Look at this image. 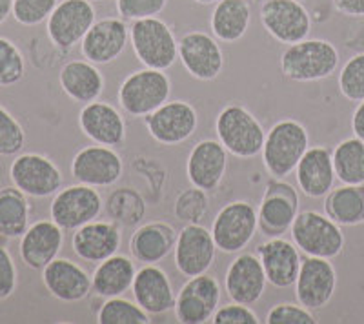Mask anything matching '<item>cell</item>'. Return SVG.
Wrapping results in <instances>:
<instances>
[{"instance_id":"5bb4252c","label":"cell","mask_w":364,"mask_h":324,"mask_svg":"<svg viewBox=\"0 0 364 324\" xmlns=\"http://www.w3.org/2000/svg\"><path fill=\"white\" fill-rule=\"evenodd\" d=\"M175 266L184 277H197L208 274L215 262L217 246L211 230L200 222H191L178 232L173 248Z\"/></svg>"},{"instance_id":"9c48e42d","label":"cell","mask_w":364,"mask_h":324,"mask_svg":"<svg viewBox=\"0 0 364 324\" xmlns=\"http://www.w3.org/2000/svg\"><path fill=\"white\" fill-rule=\"evenodd\" d=\"M13 186L35 199L55 195L63 188L64 177L51 158L38 153H22L9 168Z\"/></svg>"},{"instance_id":"4fadbf2b","label":"cell","mask_w":364,"mask_h":324,"mask_svg":"<svg viewBox=\"0 0 364 324\" xmlns=\"http://www.w3.org/2000/svg\"><path fill=\"white\" fill-rule=\"evenodd\" d=\"M299 215V195L291 184L282 179L269 180L257 210L259 230L268 237H282Z\"/></svg>"},{"instance_id":"2e32d148","label":"cell","mask_w":364,"mask_h":324,"mask_svg":"<svg viewBox=\"0 0 364 324\" xmlns=\"http://www.w3.org/2000/svg\"><path fill=\"white\" fill-rule=\"evenodd\" d=\"M261 22L275 40L288 46L308 38L311 31L310 13L299 0H266Z\"/></svg>"},{"instance_id":"30bf717a","label":"cell","mask_w":364,"mask_h":324,"mask_svg":"<svg viewBox=\"0 0 364 324\" xmlns=\"http://www.w3.org/2000/svg\"><path fill=\"white\" fill-rule=\"evenodd\" d=\"M95 8L91 0H63L48 18V37L58 50L75 48L95 24Z\"/></svg>"},{"instance_id":"52a82bcc","label":"cell","mask_w":364,"mask_h":324,"mask_svg":"<svg viewBox=\"0 0 364 324\" xmlns=\"http://www.w3.org/2000/svg\"><path fill=\"white\" fill-rule=\"evenodd\" d=\"M259 230L257 210L248 200H233L219 210L211 225V235L223 254H239Z\"/></svg>"},{"instance_id":"d4e9b609","label":"cell","mask_w":364,"mask_h":324,"mask_svg":"<svg viewBox=\"0 0 364 324\" xmlns=\"http://www.w3.org/2000/svg\"><path fill=\"white\" fill-rule=\"evenodd\" d=\"M80 131L91 142L115 148L126 141V122L119 109L109 102H90L84 104L79 115Z\"/></svg>"},{"instance_id":"d6986e66","label":"cell","mask_w":364,"mask_h":324,"mask_svg":"<svg viewBox=\"0 0 364 324\" xmlns=\"http://www.w3.org/2000/svg\"><path fill=\"white\" fill-rule=\"evenodd\" d=\"M266 279L264 268L259 255L240 254L228 266L226 279H224V290L233 303L252 304L259 303L264 296Z\"/></svg>"},{"instance_id":"b9f144b4","label":"cell","mask_w":364,"mask_h":324,"mask_svg":"<svg viewBox=\"0 0 364 324\" xmlns=\"http://www.w3.org/2000/svg\"><path fill=\"white\" fill-rule=\"evenodd\" d=\"M58 0H15L13 17L22 26H38L50 18Z\"/></svg>"},{"instance_id":"f907efd6","label":"cell","mask_w":364,"mask_h":324,"mask_svg":"<svg viewBox=\"0 0 364 324\" xmlns=\"http://www.w3.org/2000/svg\"><path fill=\"white\" fill-rule=\"evenodd\" d=\"M193 2H197V4H204V6H208V4H217V2H219V0H193Z\"/></svg>"},{"instance_id":"9a60e30c","label":"cell","mask_w":364,"mask_h":324,"mask_svg":"<svg viewBox=\"0 0 364 324\" xmlns=\"http://www.w3.org/2000/svg\"><path fill=\"white\" fill-rule=\"evenodd\" d=\"M124 171L122 157L113 148L102 144L86 146L75 153L71 175L80 184L93 188H108L120 180Z\"/></svg>"},{"instance_id":"3957f363","label":"cell","mask_w":364,"mask_h":324,"mask_svg":"<svg viewBox=\"0 0 364 324\" xmlns=\"http://www.w3.org/2000/svg\"><path fill=\"white\" fill-rule=\"evenodd\" d=\"M215 131L228 153L239 158H253L262 153L266 131L246 106H224L217 115Z\"/></svg>"},{"instance_id":"4316f807","label":"cell","mask_w":364,"mask_h":324,"mask_svg":"<svg viewBox=\"0 0 364 324\" xmlns=\"http://www.w3.org/2000/svg\"><path fill=\"white\" fill-rule=\"evenodd\" d=\"M64 244V230L55 220H37L21 237V259L31 270H44Z\"/></svg>"},{"instance_id":"f1b7e54d","label":"cell","mask_w":364,"mask_h":324,"mask_svg":"<svg viewBox=\"0 0 364 324\" xmlns=\"http://www.w3.org/2000/svg\"><path fill=\"white\" fill-rule=\"evenodd\" d=\"M177 235L173 226L168 222H149L133 232L129 254L142 264H157L173 252Z\"/></svg>"},{"instance_id":"8fae6325","label":"cell","mask_w":364,"mask_h":324,"mask_svg":"<svg viewBox=\"0 0 364 324\" xmlns=\"http://www.w3.org/2000/svg\"><path fill=\"white\" fill-rule=\"evenodd\" d=\"M220 306V284L215 277L203 274L190 277L175 299V317L182 324L211 323Z\"/></svg>"},{"instance_id":"d6a6232c","label":"cell","mask_w":364,"mask_h":324,"mask_svg":"<svg viewBox=\"0 0 364 324\" xmlns=\"http://www.w3.org/2000/svg\"><path fill=\"white\" fill-rule=\"evenodd\" d=\"M326 215L341 226H357L364 222V184H344L326 195Z\"/></svg>"},{"instance_id":"f546056e","label":"cell","mask_w":364,"mask_h":324,"mask_svg":"<svg viewBox=\"0 0 364 324\" xmlns=\"http://www.w3.org/2000/svg\"><path fill=\"white\" fill-rule=\"evenodd\" d=\"M58 84L71 100L90 104L99 100L104 92V77L97 64L90 60H71L58 73Z\"/></svg>"},{"instance_id":"277c9868","label":"cell","mask_w":364,"mask_h":324,"mask_svg":"<svg viewBox=\"0 0 364 324\" xmlns=\"http://www.w3.org/2000/svg\"><path fill=\"white\" fill-rule=\"evenodd\" d=\"M291 241L306 257L336 259L344 249V233L341 225L328 215L301 212L290 228Z\"/></svg>"},{"instance_id":"d590c367","label":"cell","mask_w":364,"mask_h":324,"mask_svg":"<svg viewBox=\"0 0 364 324\" xmlns=\"http://www.w3.org/2000/svg\"><path fill=\"white\" fill-rule=\"evenodd\" d=\"M99 324H148L151 323V315L144 312L136 303L124 299V297H112L104 301L97 312Z\"/></svg>"},{"instance_id":"6da1fadb","label":"cell","mask_w":364,"mask_h":324,"mask_svg":"<svg viewBox=\"0 0 364 324\" xmlns=\"http://www.w3.org/2000/svg\"><path fill=\"white\" fill-rule=\"evenodd\" d=\"M281 73L294 82H315L336 73L339 51L328 40L304 38L284 50L279 60Z\"/></svg>"},{"instance_id":"ee69618b","label":"cell","mask_w":364,"mask_h":324,"mask_svg":"<svg viewBox=\"0 0 364 324\" xmlns=\"http://www.w3.org/2000/svg\"><path fill=\"white\" fill-rule=\"evenodd\" d=\"M168 0H117V11L124 21H142L164 11Z\"/></svg>"},{"instance_id":"4dcf8cb0","label":"cell","mask_w":364,"mask_h":324,"mask_svg":"<svg viewBox=\"0 0 364 324\" xmlns=\"http://www.w3.org/2000/svg\"><path fill=\"white\" fill-rule=\"evenodd\" d=\"M135 275V262L126 255L115 254L106 261L99 262V266L91 277V291L102 299L124 296L126 291L132 290Z\"/></svg>"},{"instance_id":"bcb514c9","label":"cell","mask_w":364,"mask_h":324,"mask_svg":"<svg viewBox=\"0 0 364 324\" xmlns=\"http://www.w3.org/2000/svg\"><path fill=\"white\" fill-rule=\"evenodd\" d=\"M17 290V266L8 248L0 246V301L11 297Z\"/></svg>"},{"instance_id":"f6af8a7d","label":"cell","mask_w":364,"mask_h":324,"mask_svg":"<svg viewBox=\"0 0 364 324\" xmlns=\"http://www.w3.org/2000/svg\"><path fill=\"white\" fill-rule=\"evenodd\" d=\"M213 324H259L261 319L257 317V313L253 312L248 304H224L223 308H219L211 319Z\"/></svg>"},{"instance_id":"7a4b0ae2","label":"cell","mask_w":364,"mask_h":324,"mask_svg":"<svg viewBox=\"0 0 364 324\" xmlns=\"http://www.w3.org/2000/svg\"><path fill=\"white\" fill-rule=\"evenodd\" d=\"M310 148L306 128L294 119H284L272 126L262 148V164L273 179H284L295 171L302 155Z\"/></svg>"},{"instance_id":"cb8c5ba5","label":"cell","mask_w":364,"mask_h":324,"mask_svg":"<svg viewBox=\"0 0 364 324\" xmlns=\"http://www.w3.org/2000/svg\"><path fill=\"white\" fill-rule=\"evenodd\" d=\"M42 283L55 299L63 303H80L91 293V277L70 259H53L42 270Z\"/></svg>"},{"instance_id":"7402d4cb","label":"cell","mask_w":364,"mask_h":324,"mask_svg":"<svg viewBox=\"0 0 364 324\" xmlns=\"http://www.w3.org/2000/svg\"><path fill=\"white\" fill-rule=\"evenodd\" d=\"M257 255L262 262L268 284L282 288V290L295 286L302 259L294 241L290 242L282 237H269V241L259 244Z\"/></svg>"},{"instance_id":"836d02e7","label":"cell","mask_w":364,"mask_h":324,"mask_svg":"<svg viewBox=\"0 0 364 324\" xmlns=\"http://www.w3.org/2000/svg\"><path fill=\"white\" fill-rule=\"evenodd\" d=\"M29 200L18 188L0 190V235L18 239L29 228Z\"/></svg>"},{"instance_id":"e0dca14e","label":"cell","mask_w":364,"mask_h":324,"mask_svg":"<svg viewBox=\"0 0 364 324\" xmlns=\"http://www.w3.org/2000/svg\"><path fill=\"white\" fill-rule=\"evenodd\" d=\"M337 288V271L330 259L306 257L302 261L295 281L297 303L315 312L331 301Z\"/></svg>"},{"instance_id":"ab89813d","label":"cell","mask_w":364,"mask_h":324,"mask_svg":"<svg viewBox=\"0 0 364 324\" xmlns=\"http://www.w3.org/2000/svg\"><path fill=\"white\" fill-rule=\"evenodd\" d=\"M339 90L352 102L364 100V53L353 55L339 73Z\"/></svg>"},{"instance_id":"ac0fdd59","label":"cell","mask_w":364,"mask_h":324,"mask_svg":"<svg viewBox=\"0 0 364 324\" xmlns=\"http://www.w3.org/2000/svg\"><path fill=\"white\" fill-rule=\"evenodd\" d=\"M178 58L184 70L197 80H213L224 70V53L219 42L204 31H190L178 40Z\"/></svg>"},{"instance_id":"816d5d0a","label":"cell","mask_w":364,"mask_h":324,"mask_svg":"<svg viewBox=\"0 0 364 324\" xmlns=\"http://www.w3.org/2000/svg\"><path fill=\"white\" fill-rule=\"evenodd\" d=\"M91 2H104V0H91Z\"/></svg>"},{"instance_id":"5b68a950","label":"cell","mask_w":364,"mask_h":324,"mask_svg":"<svg viewBox=\"0 0 364 324\" xmlns=\"http://www.w3.org/2000/svg\"><path fill=\"white\" fill-rule=\"evenodd\" d=\"M135 57L144 68L166 71L178 58V42L166 22L157 17L135 21L129 28Z\"/></svg>"},{"instance_id":"7bdbcfd3","label":"cell","mask_w":364,"mask_h":324,"mask_svg":"<svg viewBox=\"0 0 364 324\" xmlns=\"http://www.w3.org/2000/svg\"><path fill=\"white\" fill-rule=\"evenodd\" d=\"M266 324H315L314 312L304 308L302 304L281 303L275 304L266 315Z\"/></svg>"},{"instance_id":"44dd1931","label":"cell","mask_w":364,"mask_h":324,"mask_svg":"<svg viewBox=\"0 0 364 324\" xmlns=\"http://www.w3.org/2000/svg\"><path fill=\"white\" fill-rule=\"evenodd\" d=\"M228 168V151L219 141L204 139L193 146L186 162L188 180L204 191H215L223 183Z\"/></svg>"},{"instance_id":"603a6c76","label":"cell","mask_w":364,"mask_h":324,"mask_svg":"<svg viewBox=\"0 0 364 324\" xmlns=\"http://www.w3.org/2000/svg\"><path fill=\"white\" fill-rule=\"evenodd\" d=\"M122 244V230L119 222L91 220L75 230L71 246L75 255L86 262H102L115 255Z\"/></svg>"},{"instance_id":"1f68e13d","label":"cell","mask_w":364,"mask_h":324,"mask_svg":"<svg viewBox=\"0 0 364 324\" xmlns=\"http://www.w3.org/2000/svg\"><path fill=\"white\" fill-rule=\"evenodd\" d=\"M252 21L248 0H219L211 13L210 28L217 40L232 44L245 37Z\"/></svg>"},{"instance_id":"f35d334b","label":"cell","mask_w":364,"mask_h":324,"mask_svg":"<svg viewBox=\"0 0 364 324\" xmlns=\"http://www.w3.org/2000/svg\"><path fill=\"white\" fill-rule=\"evenodd\" d=\"M210 210V200H208V191L191 188L184 190L175 200V215L178 220L191 225V222H200L206 217Z\"/></svg>"},{"instance_id":"7c38bea8","label":"cell","mask_w":364,"mask_h":324,"mask_svg":"<svg viewBox=\"0 0 364 324\" xmlns=\"http://www.w3.org/2000/svg\"><path fill=\"white\" fill-rule=\"evenodd\" d=\"M148 134L155 142L175 146L186 142L199 126L197 109L186 100H168L154 113L144 117Z\"/></svg>"},{"instance_id":"681fc988","label":"cell","mask_w":364,"mask_h":324,"mask_svg":"<svg viewBox=\"0 0 364 324\" xmlns=\"http://www.w3.org/2000/svg\"><path fill=\"white\" fill-rule=\"evenodd\" d=\"M13 2L15 0H0V24H4L9 15H13Z\"/></svg>"},{"instance_id":"484cf974","label":"cell","mask_w":364,"mask_h":324,"mask_svg":"<svg viewBox=\"0 0 364 324\" xmlns=\"http://www.w3.org/2000/svg\"><path fill=\"white\" fill-rule=\"evenodd\" d=\"M132 293L135 303L149 315H162L173 310L175 296L170 277L157 264H144L136 270Z\"/></svg>"},{"instance_id":"7dc6e473","label":"cell","mask_w":364,"mask_h":324,"mask_svg":"<svg viewBox=\"0 0 364 324\" xmlns=\"http://www.w3.org/2000/svg\"><path fill=\"white\" fill-rule=\"evenodd\" d=\"M333 6L346 17H364V0H333Z\"/></svg>"},{"instance_id":"8992f818","label":"cell","mask_w":364,"mask_h":324,"mask_svg":"<svg viewBox=\"0 0 364 324\" xmlns=\"http://www.w3.org/2000/svg\"><path fill=\"white\" fill-rule=\"evenodd\" d=\"M171 95L170 77L161 70L133 71L119 87V104L128 115L146 117L168 102Z\"/></svg>"},{"instance_id":"8d00e7d4","label":"cell","mask_w":364,"mask_h":324,"mask_svg":"<svg viewBox=\"0 0 364 324\" xmlns=\"http://www.w3.org/2000/svg\"><path fill=\"white\" fill-rule=\"evenodd\" d=\"M108 213L119 225L122 222L124 226H135L144 219V199L129 188L117 190L108 199Z\"/></svg>"},{"instance_id":"c3c4849f","label":"cell","mask_w":364,"mask_h":324,"mask_svg":"<svg viewBox=\"0 0 364 324\" xmlns=\"http://www.w3.org/2000/svg\"><path fill=\"white\" fill-rule=\"evenodd\" d=\"M352 129L357 139L364 141V100H360L352 117Z\"/></svg>"},{"instance_id":"ba28073f","label":"cell","mask_w":364,"mask_h":324,"mask_svg":"<svg viewBox=\"0 0 364 324\" xmlns=\"http://www.w3.org/2000/svg\"><path fill=\"white\" fill-rule=\"evenodd\" d=\"M102 197L93 186L75 184L55 193L51 200L50 215L64 232H75L102 213Z\"/></svg>"},{"instance_id":"83f0119b","label":"cell","mask_w":364,"mask_h":324,"mask_svg":"<svg viewBox=\"0 0 364 324\" xmlns=\"http://www.w3.org/2000/svg\"><path fill=\"white\" fill-rule=\"evenodd\" d=\"M299 190L311 199H323L333 190L336 184V168L331 151L324 146H314L302 155L295 168Z\"/></svg>"},{"instance_id":"60d3db41","label":"cell","mask_w":364,"mask_h":324,"mask_svg":"<svg viewBox=\"0 0 364 324\" xmlns=\"http://www.w3.org/2000/svg\"><path fill=\"white\" fill-rule=\"evenodd\" d=\"M26 144V131L21 122L4 108L0 106V155L13 157L22 151Z\"/></svg>"},{"instance_id":"e575fe53","label":"cell","mask_w":364,"mask_h":324,"mask_svg":"<svg viewBox=\"0 0 364 324\" xmlns=\"http://www.w3.org/2000/svg\"><path fill=\"white\" fill-rule=\"evenodd\" d=\"M337 179L343 184H364V141L352 137L339 142L331 153Z\"/></svg>"},{"instance_id":"ffe728a7","label":"cell","mask_w":364,"mask_h":324,"mask_svg":"<svg viewBox=\"0 0 364 324\" xmlns=\"http://www.w3.org/2000/svg\"><path fill=\"white\" fill-rule=\"evenodd\" d=\"M129 42V28L124 18H102L91 26L80 42V51L93 64H109L124 53Z\"/></svg>"},{"instance_id":"74e56055","label":"cell","mask_w":364,"mask_h":324,"mask_svg":"<svg viewBox=\"0 0 364 324\" xmlns=\"http://www.w3.org/2000/svg\"><path fill=\"white\" fill-rule=\"evenodd\" d=\"M26 75V60L22 51L11 40L0 37V87L21 82Z\"/></svg>"}]
</instances>
